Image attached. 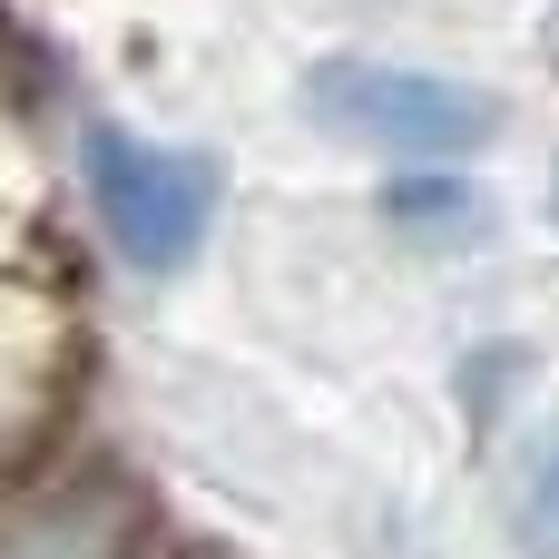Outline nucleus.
I'll return each mask as SVG.
<instances>
[{"mask_svg":"<svg viewBox=\"0 0 559 559\" xmlns=\"http://www.w3.org/2000/svg\"><path fill=\"white\" fill-rule=\"evenodd\" d=\"M20 559H118V521L108 511H69L39 540H20Z\"/></svg>","mask_w":559,"mask_h":559,"instance_id":"20e7f679","label":"nucleus"},{"mask_svg":"<svg viewBox=\"0 0 559 559\" xmlns=\"http://www.w3.org/2000/svg\"><path fill=\"white\" fill-rule=\"evenodd\" d=\"M383 216L423 226V236H481V197L462 177H403V187H383Z\"/></svg>","mask_w":559,"mask_h":559,"instance_id":"7ed1b4c3","label":"nucleus"},{"mask_svg":"<svg viewBox=\"0 0 559 559\" xmlns=\"http://www.w3.org/2000/svg\"><path fill=\"white\" fill-rule=\"evenodd\" d=\"M550 226H559V167H550Z\"/></svg>","mask_w":559,"mask_h":559,"instance_id":"423d86ee","label":"nucleus"},{"mask_svg":"<svg viewBox=\"0 0 559 559\" xmlns=\"http://www.w3.org/2000/svg\"><path fill=\"white\" fill-rule=\"evenodd\" d=\"M511 531H521L531 559H559V462H540V481L521 491V521H511Z\"/></svg>","mask_w":559,"mask_h":559,"instance_id":"39448f33","label":"nucleus"},{"mask_svg":"<svg viewBox=\"0 0 559 559\" xmlns=\"http://www.w3.org/2000/svg\"><path fill=\"white\" fill-rule=\"evenodd\" d=\"M305 108L334 138L393 147V157H472L501 138V98L442 69H393V59H314Z\"/></svg>","mask_w":559,"mask_h":559,"instance_id":"f257e3e1","label":"nucleus"},{"mask_svg":"<svg viewBox=\"0 0 559 559\" xmlns=\"http://www.w3.org/2000/svg\"><path fill=\"white\" fill-rule=\"evenodd\" d=\"M550 49H559V20H550Z\"/></svg>","mask_w":559,"mask_h":559,"instance_id":"0eeeda50","label":"nucleus"},{"mask_svg":"<svg viewBox=\"0 0 559 559\" xmlns=\"http://www.w3.org/2000/svg\"><path fill=\"white\" fill-rule=\"evenodd\" d=\"M88 197L118 236V255L138 275H177L206 226H216V157H187V147H147L128 128H88Z\"/></svg>","mask_w":559,"mask_h":559,"instance_id":"f03ea898","label":"nucleus"}]
</instances>
